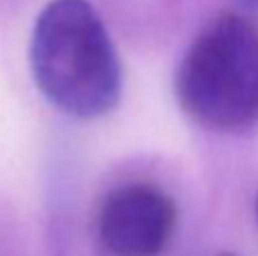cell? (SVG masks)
Returning a JSON list of instances; mask_svg holds the SVG:
<instances>
[{"label": "cell", "instance_id": "277c9868", "mask_svg": "<svg viewBox=\"0 0 258 256\" xmlns=\"http://www.w3.org/2000/svg\"><path fill=\"white\" fill-rule=\"evenodd\" d=\"M242 3H245L247 7H254V9H258V0H242Z\"/></svg>", "mask_w": 258, "mask_h": 256}, {"label": "cell", "instance_id": "8992f818", "mask_svg": "<svg viewBox=\"0 0 258 256\" xmlns=\"http://www.w3.org/2000/svg\"><path fill=\"white\" fill-rule=\"evenodd\" d=\"M256 213H258V198H256Z\"/></svg>", "mask_w": 258, "mask_h": 256}, {"label": "cell", "instance_id": "3957f363", "mask_svg": "<svg viewBox=\"0 0 258 256\" xmlns=\"http://www.w3.org/2000/svg\"><path fill=\"white\" fill-rule=\"evenodd\" d=\"M177 225L172 198L150 184H125L102 200L98 238L111 256H159Z\"/></svg>", "mask_w": 258, "mask_h": 256}, {"label": "cell", "instance_id": "5b68a950", "mask_svg": "<svg viewBox=\"0 0 258 256\" xmlns=\"http://www.w3.org/2000/svg\"><path fill=\"white\" fill-rule=\"evenodd\" d=\"M218 256H238V254H231V252H224V254H218Z\"/></svg>", "mask_w": 258, "mask_h": 256}, {"label": "cell", "instance_id": "6da1fadb", "mask_svg": "<svg viewBox=\"0 0 258 256\" xmlns=\"http://www.w3.org/2000/svg\"><path fill=\"white\" fill-rule=\"evenodd\" d=\"M30 66L41 93L73 118L93 120L120 100V61L89 0L45 5L32 30Z\"/></svg>", "mask_w": 258, "mask_h": 256}, {"label": "cell", "instance_id": "7a4b0ae2", "mask_svg": "<svg viewBox=\"0 0 258 256\" xmlns=\"http://www.w3.org/2000/svg\"><path fill=\"white\" fill-rule=\"evenodd\" d=\"M183 111L215 132H242L258 122V27L233 12L202 30L177 71Z\"/></svg>", "mask_w": 258, "mask_h": 256}]
</instances>
